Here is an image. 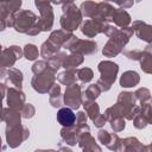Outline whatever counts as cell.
Instances as JSON below:
<instances>
[{
	"label": "cell",
	"instance_id": "24",
	"mask_svg": "<svg viewBox=\"0 0 152 152\" xmlns=\"http://www.w3.org/2000/svg\"><path fill=\"white\" fill-rule=\"evenodd\" d=\"M140 68L146 74H152V45L147 44V46L142 50V55L139 59Z\"/></svg>",
	"mask_w": 152,
	"mask_h": 152
},
{
	"label": "cell",
	"instance_id": "5",
	"mask_svg": "<svg viewBox=\"0 0 152 152\" xmlns=\"http://www.w3.org/2000/svg\"><path fill=\"white\" fill-rule=\"evenodd\" d=\"M55 80H56V71L50 66H48L43 72L37 74L32 77L31 86L37 93L46 94L50 90V88L53 86Z\"/></svg>",
	"mask_w": 152,
	"mask_h": 152
},
{
	"label": "cell",
	"instance_id": "32",
	"mask_svg": "<svg viewBox=\"0 0 152 152\" xmlns=\"http://www.w3.org/2000/svg\"><path fill=\"white\" fill-rule=\"evenodd\" d=\"M65 52H57V53H55L52 57H50L49 59H48V64H49V66L51 68V69H53L56 72H57V70L62 66V62H63V58L65 57Z\"/></svg>",
	"mask_w": 152,
	"mask_h": 152
},
{
	"label": "cell",
	"instance_id": "18",
	"mask_svg": "<svg viewBox=\"0 0 152 152\" xmlns=\"http://www.w3.org/2000/svg\"><path fill=\"white\" fill-rule=\"evenodd\" d=\"M151 146L145 147L137 138L134 137H129V138H125L121 139V145H120V151H133V152H140L144 150H150Z\"/></svg>",
	"mask_w": 152,
	"mask_h": 152
},
{
	"label": "cell",
	"instance_id": "41",
	"mask_svg": "<svg viewBox=\"0 0 152 152\" xmlns=\"http://www.w3.org/2000/svg\"><path fill=\"white\" fill-rule=\"evenodd\" d=\"M21 4H23V0H8V1H6L4 5H5V7H6L11 13H15V12L19 11Z\"/></svg>",
	"mask_w": 152,
	"mask_h": 152
},
{
	"label": "cell",
	"instance_id": "26",
	"mask_svg": "<svg viewBox=\"0 0 152 152\" xmlns=\"http://www.w3.org/2000/svg\"><path fill=\"white\" fill-rule=\"evenodd\" d=\"M114 10L115 8L110 4H108L107 1L97 2V13H96L95 18H99L101 20L109 23V21H112V15H113Z\"/></svg>",
	"mask_w": 152,
	"mask_h": 152
},
{
	"label": "cell",
	"instance_id": "42",
	"mask_svg": "<svg viewBox=\"0 0 152 152\" xmlns=\"http://www.w3.org/2000/svg\"><path fill=\"white\" fill-rule=\"evenodd\" d=\"M124 55L128 58V59H132V61H139L141 55H142V50H125L124 51Z\"/></svg>",
	"mask_w": 152,
	"mask_h": 152
},
{
	"label": "cell",
	"instance_id": "36",
	"mask_svg": "<svg viewBox=\"0 0 152 152\" xmlns=\"http://www.w3.org/2000/svg\"><path fill=\"white\" fill-rule=\"evenodd\" d=\"M20 114H21V118L24 119H31L34 116L36 109L31 103H24V106L20 109Z\"/></svg>",
	"mask_w": 152,
	"mask_h": 152
},
{
	"label": "cell",
	"instance_id": "22",
	"mask_svg": "<svg viewBox=\"0 0 152 152\" xmlns=\"http://www.w3.org/2000/svg\"><path fill=\"white\" fill-rule=\"evenodd\" d=\"M112 21H114V24L118 27L122 28V27H127L131 24L132 19L128 12H126L124 8H115L112 15Z\"/></svg>",
	"mask_w": 152,
	"mask_h": 152
},
{
	"label": "cell",
	"instance_id": "7",
	"mask_svg": "<svg viewBox=\"0 0 152 152\" xmlns=\"http://www.w3.org/2000/svg\"><path fill=\"white\" fill-rule=\"evenodd\" d=\"M68 49L70 52H76L81 55H93L97 51V44L90 39H80L76 36L70 38L68 43L63 46Z\"/></svg>",
	"mask_w": 152,
	"mask_h": 152
},
{
	"label": "cell",
	"instance_id": "4",
	"mask_svg": "<svg viewBox=\"0 0 152 152\" xmlns=\"http://www.w3.org/2000/svg\"><path fill=\"white\" fill-rule=\"evenodd\" d=\"M34 5L39 10V13H40V17L38 18L36 25L38 26L40 32L50 31L53 26V19H55L51 1L50 0H34Z\"/></svg>",
	"mask_w": 152,
	"mask_h": 152
},
{
	"label": "cell",
	"instance_id": "34",
	"mask_svg": "<svg viewBox=\"0 0 152 152\" xmlns=\"http://www.w3.org/2000/svg\"><path fill=\"white\" fill-rule=\"evenodd\" d=\"M133 95H134L135 100L140 102V104H142L145 102H150V100H151V91L147 88H144V87L137 89L133 93Z\"/></svg>",
	"mask_w": 152,
	"mask_h": 152
},
{
	"label": "cell",
	"instance_id": "53",
	"mask_svg": "<svg viewBox=\"0 0 152 152\" xmlns=\"http://www.w3.org/2000/svg\"><path fill=\"white\" fill-rule=\"evenodd\" d=\"M104 1H114V0H104Z\"/></svg>",
	"mask_w": 152,
	"mask_h": 152
},
{
	"label": "cell",
	"instance_id": "14",
	"mask_svg": "<svg viewBox=\"0 0 152 152\" xmlns=\"http://www.w3.org/2000/svg\"><path fill=\"white\" fill-rule=\"evenodd\" d=\"M6 96H7V104L10 108L17 109L20 112L21 107L25 103V94L21 91V89H18L15 87H8L6 89Z\"/></svg>",
	"mask_w": 152,
	"mask_h": 152
},
{
	"label": "cell",
	"instance_id": "35",
	"mask_svg": "<svg viewBox=\"0 0 152 152\" xmlns=\"http://www.w3.org/2000/svg\"><path fill=\"white\" fill-rule=\"evenodd\" d=\"M0 20H4L7 27H13V13H11L4 4H0Z\"/></svg>",
	"mask_w": 152,
	"mask_h": 152
},
{
	"label": "cell",
	"instance_id": "29",
	"mask_svg": "<svg viewBox=\"0 0 152 152\" xmlns=\"http://www.w3.org/2000/svg\"><path fill=\"white\" fill-rule=\"evenodd\" d=\"M101 93L102 91H101V89L99 88L97 84H90L82 93V102L83 101H95L100 96Z\"/></svg>",
	"mask_w": 152,
	"mask_h": 152
},
{
	"label": "cell",
	"instance_id": "33",
	"mask_svg": "<svg viewBox=\"0 0 152 152\" xmlns=\"http://www.w3.org/2000/svg\"><path fill=\"white\" fill-rule=\"evenodd\" d=\"M23 53L27 61H36L39 56L38 48L34 44H26L23 49Z\"/></svg>",
	"mask_w": 152,
	"mask_h": 152
},
{
	"label": "cell",
	"instance_id": "10",
	"mask_svg": "<svg viewBox=\"0 0 152 152\" xmlns=\"http://www.w3.org/2000/svg\"><path fill=\"white\" fill-rule=\"evenodd\" d=\"M63 102L66 107L71 109H77L82 104V93H81V86L77 83H72L70 86H66Z\"/></svg>",
	"mask_w": 152,
	"mask_h": 152
},
{
	"label": "cell",
	"instance_id": "47",
	"mask_svg": "<svg viewBox=\"0 0 152 152\" xmlns=\"http://www.w3.org/2000/svg\"><path fill=\"white\" fill-rule=\"evenodd\" d=\"M93 122H94V125H95L96 127L101 128L102 126H104V124L107 122V120H106V118H104L103 114H99V115L93 120Z\"/></svg>",
	"mask_w": 152,
	"mask_h": 152
},
{
	"label": "cell",
	"instance_id": "13",
	"mask_svg": "<svg viewBox=\"0 0 152 152\" xmlns=\"http://www.w3.org/2000/svg\"><path fill=\"white\" fill-rule=\"evenodd\" d=\"M132 120H133L134 127L138 128V129H142V128H145L147 125H150L151 121H152L151 103H150V102H145V103L140 104L139 112L137 113V115H135Z\"/></svg>",
	"mask_w": 152,
	"mask_h": 152
},
{
	"label": "cell",
	"instance_id": "50",
	"mask_svg": "<svg viewBox=\"0 0 152 152\" xmlns=\"http://www.w3.org/2000/svg\"><path fill=\"white\" fill-rule=\"evenodd\" d=\"M6 27H7V26H6V23H5L4 20H0V32H2Z\"/></svg>",
	"mask_w": 152,
	"mask_h": 152
},
{
	"label": "cell",
	"instance_id": "23",
	"mask_svg": "<svg viewBox=\"0 0 152 152\" xmlns=\"http://www.w3.org/2000/svg\"><path fill=\"white\" fill-rule=\"evenodd\" d=\"M84 61L83 55L81 53H76V52H71L70 55H65V57L63 58L62 62V66L64 69H69V70H76L77 66H80Z\"/></svg>",
	"mask_w": 152,
	"mask_h": 152
},
{
	"label": "cell",
	"instance_id": "16",
	"mask_svg": "<svg viewBox=\"0 0 152 152\" xmlns=\"http://www.w3.org/2000/svg\"><path fill=\"white\" fill-rule=\"evenodd\" d=\"M75 34L72 33V32H69V31H65V30H56V31H52L51 32V34H50V37H49V39H48V42L52 45V46H55L57 50H59L62 46H64L66 43H68V40L70 39V38H72Z\"/></svg>",
	"mask_w": 152,
	"mask_h": 152
},
{
	"label": "cell",
	"instance_id": "9",
	"mask_svg": "<svg viewBox=\"0 0 152 152\" xmlns=\"http://www.w3.org/2000/svg\"><path fill=\"white\" fill-rule=\"evenodd\" d=\"M108 21L101 20L99 18H90L82 23L81 25V32L87 38H94L99 33H103L106 26L108 25Z\"/></svg>",
	"mask_w": 152,
	"mask_h": 152
},
{
	"label": "cell",
	"instance_id": "17",
	"mask_svg": "<svg viewBox=\"0 0 152 152\" xmlns=\"http://www.w3.org/2000/svg\"><path fill=\"white\" fill-rule=\"evenodd\" d=\"M23 80H24V76H23V72L17 69V68H10L7 71H6V77H5V84L6 86H12V87H15L18 89H21L23 87Z\"/></svg>",
	"mask_w": 152,
	"mask_h": 152
},
{
	"label": "cell",
	"instance_id": "54",
	"mask_svg": "<svg viewBox=\"0 0 152 152\" xmlns=\"http://www.w3.org/2000/svg\"><path fill=\"white\" fill-rule=\"evenodd\" d=\"M135 1H137V2H139V1H141V0H135Z\"/></svg>",
	"mask_w": 152,
	"mask_h": 152
},
{
	"label": "cell",
	"instance_id": "20",
	"mask_svg": "<svg viewBox=\"0 0 152 152\" xmlns=\"http://www.w3.org/2000/svg\"><path fill=\"white\" fill-rule=\"evenodd\" d=\"M2 118L4 121L6 122V127H14L19 124H21V114L19 110L13 109V108H4L2 109Z\"/></svg>",
	"mask_w": 152,
	"mask_h": 152
},
{
	"label": "cell",
	"instance_id": "51",
	"mask_svg": "<svg viewBox=\"0 0 152 152\" xmlns=\"http://www.w3.org/2000/svg\"><path fill=\"white\" fill-rule=\"evenodd\" d=\"M6 148V146H4L2 145V141H1V137H0V150H5Z\"/></svg>",
	"mask_w": 152,
	"mask_h": 152
},
{
	"label": "cell",
	"instance_id": "21",
	"mask_svg": "<svg viewBox=\"0 0 152 152\" xmlns=\"http://www.w3.org/2000/svg\"><path fill=\"white\" fill-rule=\"evenodd\" d=\"M78 127H76L75 125L72 126H68V127H63L61 129V138L62 141L65 142L66 145L74 146L77 142V137H78Z\"/></svg>",
	"mask_w": 152,
	"mask_h": 152
},
{
	"label": "cell",
	"instance_id": "25",
	"mask_svg": "<svg viewBox=\"0 0 152 152\" xmlns=\"http://www.w3.org/2000/svg\"><path fill=\"white\" fill-rule=\"evenodd\" d=\"M140 82V76L134 70H127L125 71L120 77V86L122 88H131L137 86Z\"/></svg>",
	"mask_w": 152,
	"mask_h": 152
},
{
	"label": "cell",
	"instance_id": "37",
	"mask_svg": "<svg viewBox=\"0 0 152 152\" xmlns=\"http://www.w3.org/2000/svg\"><path fill=\"white\" fill-rule=\"evenodd\" d=\"M109 124H110L112 129H113L114 132H116V133H119V132L124 131V129H125V126H126V124H125V119H124V118H121V116H119V118H115V119L110 120V121H109Z\"/></svg>",
	"mask_w": 152,
	"mask_h": 152
},
{
	"label": "cell",
	"instance_id": "11",
	"mask_svg": "<svg viewBox=\"0 0 152 152\" xmlns=\"http://www.w3.org/2000/svg\"><path fill=\"white\" fill-rule=\"evenodd\" d=\"M23 49L17 45H12L0 51V66L12 68L14 63L23 57Z\"/></svg>",
	"mask_w": 152,
	"mask_h": 152
},
{
	"label": "cell",
	"instance_id": "15",
	"mask_svg": "<svg viewBox=\"0 0 152 152\" xmlns=\"http://www.w3.org/2000/svg\"><path fill=\"white\" fill-rule=\"evenodd\" d=\"M133 32L137 34V37L147 44L152 43V26L142 20H135L132 24Z\"/></svg>",
	"mask_w": 152,
	"mask_h": 152
},
{
	"label": "cell",
	"instance_id": "38",
	"mask_svg": "<svg viewBox=\"0 0 152 152\" xmlns=\"http://www.w3.org/2000/svg\"><path fill=\"white\" fill-rule=\"evenodd\" d=\"M120 145H121V139L119 138V135L116 134V132L115 133H112L110 134V140H109V142L106 146L109 150H112V151H120Z\"/></svg>",
	"mask_w": 152,
	"mask_h": 152
},
{
	"label": "cell",
	"instance_id": "46",
	"mask_svg": "<svg viewBox=\"0 0 152 152\" xmlns=\"http://www.w3.org/2000/svg\"><path fill=\"white\" fill-rule=\"evenodd\" d=\"M114 2H115L116 5H119L120 8L126 10V8H131V7L133 6L134 0H114Z\"/></svg>",
	"mask_w": 152,
	"mask_h": 152
},
{
	"label": "cell",
	"instance_id": "3",
	"mask_svg": "<svg viewBox=\"0 0 152 152\" xmlns=\"http://www.w3.org/2000/svg\"><path fill=\"white\" fill-rule=\"evenodd\" d=\"M97 69L101 74V77L96 82L101 91H108L113 83L116 80L118 72H119V65L112 61H102L99 63Z\"/></svg>",
	"mask_w": 152,
	"mask_h": 152
},
{
	"label": "cell",
	"instance_id": "30",
	"mask_svg": "<svg viewBox=\"0 0 152 152\" xmlns=\"http://www.w3.org/2000/svg\"><path fill=\"white\" fill-rule=\"evenodd\" d=\"M86 114L90 120H94L100 114V107L95 101H83L82 102Z\"/></svg>",
	"mask_w": 152,
	"mask_h": 152
},
{
	"label": "cell",
	"instance_id": "27",
	"mask_svg": "<svg viewBox=\"0 0 152 152\" xmlns=\"http://www.w3.org/2000/svg\"><path fill=\"white\" fill-rule=\"evenodd\" d=\"M80 11L83 17L86 18H95L97 13V2L95 1H84L80 6Z\"/></svg>",
	"mask_w": 152,
	"mask_h": 152
},
{
	"label": "cell",
	"instance_id": "43",
	"mask_svg": "<svg viewBox=\"0 0 152 152\" xmlns=\"http://www.w3.org/2000/svg\"><path fill=\"white\" fill-rule=\"evenodd\" d=\"M97 140L102 144V145H107L110 140V133L106 129H100L97 132Z\"/></svg>",
	"mask_w": 152,
	"mask_h": 152
},
{
	"label": "cell",
	"instance_id": "6",
	"mask_svg": "<svg viewBox=\"0 0 152 152\" xmlns=\"http://www.w3.org/2000/svg\"><path fill=\"white\" fill-rule=\"evenodd\" d=\"M38 20V17L28 10L13 13V28L19 33H26Z\"/></svg>",
	"mask_w": 152,
	"mask_h": 152
},
{
	"label": "cell",
	"instance_id": "49",
	"mask_svg": "<svg viewBox=\"0 0 152 152\" xmlns=\"http://www.w3.org/2000/svg\"><path fill=\"white\" fill-rule=\"evenodd\" d=\"M6 68H2V66H0V80H5V77H6Z\"/></svg>",
	"mask_w": 152,
	"mask_h": 152
},
{
	"label": "cell",
	"instance_id": "45",
	"mask_svg": "<svg viewBox=\"0 0 152 152\" xmlns=\"http://www.w3.org/2000/svg\"><path fill=\"white\" fill-rule=\"evenodd\" d=\"M6 89H7V86L5 83H0V122L4 121V118H2V100L6 95Z\"/></svg>",
	"mask_w": 152,
	"mask_h": 152
},
{
	"label": "cell",
	"instance_id": "8",
	"mask_svg": "<svg viewBox=\"0 0 152 152\" xmlns=\"http://www.w3.org/2000/svg\"><path fill=\"white\" fill-rule=\"evenodd\" d=\"M30 135V131L27 127L23 126L21 124L14 127H6V141L7 145L12 148L18 147L23 141H25Z\"/></svg>",
	"mask_w": 152,
	"mask_h": 152
},
{
	"label": "cell",
	"instance_id": "44",
	"mask_svg": "<svg viewBox=\"0 0 152 152\" xmlns=\"http://www.w3.org/2000/svg\"><path fill=\"white\" fill-rule=\"evenodd\" d=\"M49 101H50V104H51L52 107H55V108H59V107L63 104V97H62V94L50 95Z\"/></svg>",
	"mask_w": 152,
	"mask_h": 152
},
{
	"label": "cell",
	"instance_id": "31",
	"mask_svg": "<svg viewBox=\"0 0 152 152\" xmlns=\"http://www.w3.org/2000/svg\"><path fill=\"white\" fill-rule=\"evenodd\" d=\"M76 71V77L81 81L82 84H86V83H89L93 77H94V72L90 68H81V69H77L75 70Z\"/></svg>",
	"mask_w": 152,
	"mask_h": 152
},
{
	"label": "cell",
	"instance_id": "12",
	"mask_svg": "<svg viewBox=\"0 0 152 152\" xmlns=\"http://www.w3.org/2000/svg\"><path fill=\"white\" fill-rule=\"evenodd\" d=\"M78 137H77V144L78 146L84 151H101V147L95 142V139L90 134L89 127L86 128H78Z\"/></svg>",
	"mask_w": 152,
	"mask_h": 152
},
{
	"label": "cell",
	"instance_id": "1",
	"mask_svg": "<svg viewBox=\"0 0 152 152\" xmlns=\"http://www.w3.org/2000/svg\"><path fill=\"white\" fill-rule=\"evenodd\" d=\"M133 28L127 26L122 28H115V31L108 37V42L104 44L102 49V53L104 57H116L122 52L125 45L129 42V38L133 36Z\"/></svg>",
	"mask_w": 152,
	"mask_h": 152
},
{
	"label": "cell",
	"instance_id": "28",
	"mask_svg": "<svg viewBox=\"0 0 152 152\" xmlns=\"http://www.w3.org/2000/svg\"><path fill=\"white\" fill-rule=\"evenodd\" d=\"M57 80L64 84V86H70L72 83H76V71L75 70H69V69H65L64 71L59 72L57 75Z\"/></svg>",
	"mask_w": 152,
	"mask_h": 152
},
{
	"label": "cell",
	"instance_id": "48",
	"mask_svg": "<svg viewBox=\"0 0 152 152\" xmlns=\"http://www.w3.org/2000/svg\"><path fill=\"white\" fill-rule=\"evenodd\" d=\"M52 4H55V5H61V4H70V2H74L75 0H50Z\"/></svg>",
	"mask_w": 152,
	"mask_h": 152
},
{
	"label": "cell",
	"instance_id": "55",
	"mask_svg": "<svg viewBox=\"0 0 152 152\" xmlns=\"http://www.w3.org/2000/svg\"><path fill=\"white\" fill-rule=\"evenodd\" d=\"M1 50H2V48H1V45H0V51H1Z\"/></svg>",
	"mask_w": 152,
	"mask_h": 152
},
{
	"label": "cell",
	"instance_id": "52",
	"mask_svg": "<svg viewBox=\"0 0 152 152\" xmlns=\"http://www.w3.org/2000/svg\"><path fill=\"white\" fill-rule=\"evenodd\" d=\"M6 1H8V0H0V4H5Z\"/></svg>",
	"mask_w": 152,
	"mask_h": 152
},
{
	"label": "cell",
	"instance_id": "40",
	"mask_svg": "<svg viewBox=\"0 0 152 152\" xmlns=\"http://www.w3.org/2000/svg\"><path fill=\"white\" fill-rule=\"evenodd\" d=\"M48 66H49L48 61H45V59H44V61H37V62H34V63H33V65H32L31 70H32V72H33L34 75H37V74L43 72Z\"/></svg>",
	"mask_w": 152,
	"mask_h": 152
},
{
	"label": "cell",
	"instance_id": "39",
	"mask_svg": "<svg viewBox=\"0 0 152 152\" xmlns=\"http://www.w3.org/2000/svg\"><path fill=\"white\" fill-rule=\"evenodd\" d=\"M87 120H88V116L84 112H78L76 114V119H75V126L78 127V128H86L88 127L87 125Z\"/></svg>",
	"mask_w": 152,
	"mask_h": 152
},
{
	"label": "cell",
	"instance_id": "19",
	"mask_svg": "<svg viewBox=\"0 0 152 152\" xmlns=\"http://www.w3.org/2000/svg\"><path fill=\"white\" fill-rule=\"evenodd\" d=\"M56 119H57L58 124H61L63 127H68V126H72L75 124L76 114L72 112L71 108L63 107V108H59V110L57 112Z\"/></svg>",
	"mask_w": 152,
	"mask_h": 152
},
{
	"label": "cell",
	"instance_id": "2",
	"mask_svg": "<svg viewBox=\"0 0 152 152\" xmlns=\"http://www.w3.org/2000/svg\"><path fill=\"white\" fill-rule=\"evenodd\" d=\"M82 18L83 15L80 8L74 2L64 4L62 7V17L59 19V24L63 30L72 32L82 24Z\"/></svg>",
	"mask_w": 152,
	"mask_h": 152
}]
</instances>
